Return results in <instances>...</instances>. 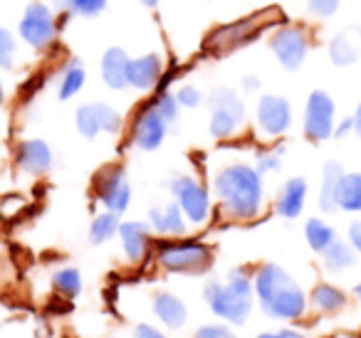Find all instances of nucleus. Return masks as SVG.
<instances>
[{
	"label": "nucleus",
	"instance_id": "f704fd0d",
	"mask_svg": "<svg viewBox=\"0 0 361 338\" xmlns=\"http://www.w3.org/2000/svg\"><path fill=\"white\" fill-rule=\"evenodd\" d=\"M255 168L262 175L267 173H277L282 168V149H272V151H260L255 158Z\"/></svg>",
	"mask_w": 361,
	"mask_h": 338
},
{
	"label": "nucleus",
	"instance_id": "9d476101",
	"mask_svg": "<svg viewBox=\"0 0 361 338\" xmlns=\"http://www.w3.org/2000/svg\"><path fill=\"white\" fill-rule=\"evenodd\" d=\"M336 126V104L329 96V92L314 89L307 96L305 116H302V131L310 141L322 144V141L334 136Z\"/></svg>",
	"mask_w": 361,
	"mask_h": 338
},
{
	"label": "nucleus",
	"instance_id": "ea45409f",
	"mask_svg": "<svg viewBox=\"0 0 361 338\" xmlns=\"http://www.w3.org/2000/svg\"><path fill=\"white\" fill-rule=\"evenodd\" d=\"M257 338H307V336L295 331V328H280V331H262Z\"/></svg>",
	"mask_w": 361,
	"mask_h": 338
},
{
	"label": "nucleus",
	"instance_id": "ddd939ff",
	"mask_svg": "<svg viewBox=\"0 0 361 338\" xmlns=\"http://www.w3.org/2000/svg\"><path fill=\"white\" fill-rule=\"evenodd\" d=\"M295 111L287 96L282 94H262L255 104V124L262 136L267 139H280L292 129Z\"/></svg>",
	"mask_w": 361,
	"mask_h": 338
},
{
	"label": "nucleus",
	"instance_id": "f03ea898",
	"mask_svg": "<svg viewBox=\"0 0 361 338\" xmlns=\"http://www.w3.org/2000/svg\"><path fill=\"white\" fill-rule=\"evenodd\" d=\"M255 299L260 308L277 321H297L307 313L310 296L285 267L265 262L255 269Z\"/></svg>",
	"mask_w": 361,
	"mask_h": 338
},
{
	"label": "nucleus",
	"instance_id": "de8ad7c7",
	"mask_svg": "<svg viewBox=\"0 0 361 338\" xmlns=\"http://www.w3.org/2000/svg\"><path fill=\"white\" fill-rule=\"evenodd\" d=\"M359 45H361V32H359Z\"/></svg>",
	"mask_w": 361,
	"mask_h": 338
},
{
	"label": "nucleus",
	"instance_id": "cd10ccee",
	"mask_svg": "<svg viewBox=\"0 0 361 338\" xmlns=\"http://www.w3.org/2000/svg\"><path fill=\"white\" fill-rule=\"evenodd\" d=\"M356 249L351 247L349 242H341V239H336L334 244H331L329 249H326L324 254H322V259H324V269L326 272H346V269H351L356 264Z\"/></svg>",
	"mask_w": 361,
	"mask_h": 338
},
{
	"label": "nucleus",
	"instance_id": "473e14b6",
	"mask_svg": "<svg viewBox=\"0 0 361 338\" xmlns=\"http://www.w3.org/2000/svg\"><path fill=\"white\" fill-rule=\"evenodd\" d=\"M151 101H154V106L159 109V114L164 116L171 126H176V121H178V116H180V106H178V101H176L173 92H159Z\"/></svg>",
	"mask_w": 361,
	"mask_h": 338
},
{
	"label": "nucleus",
	"instance_id": "20e7f679",
	"mask_svg": "<svg viewBox=\"0 0 361 338\" xmlns=\"http://www.w3.org/2000/svg\"><path fill=\"white\" fill-rule=\"evenodd\" d=\"M208 109H211V114H208V134L216 141L233 139L245 124V101L235 89H228V87L216 89L208 96Z\"/></svg>",
	"mask_w": 361,
	"mask_h": 338
},
{
	"label": "nucleus",
	"instance_id": "4c0bfd02",
	"mask_svg": "<svg viewBox=\"0 0 361 338\" xmlns=\"http://www.w3.org/2000/svg\"><path fill=\"white\" fill-rule=\"evenodd\" d=\"M131 338H166V333L154 323H136L134 331H131Z\"/></svg>",
	"mask_w": 361,
	"mask_h": 338
},
{
	"label": "nucleus",
	"instance_id": "aec40b11",
	"mask_svg": "<svg viewBox=\"0 0 361 338\" xmlns=\"http://www.w3.org/2000/svg\"><path fill=\"white\" fill-rule=\"evenodd\" d=\"M307 195H310V185L305 178L285 180L275 198V213L285 220H297L307 205Z\"/></svg>",
	"mask_w": 361,
	"mask_h": 338
},
{
	"label": "nucleus",
	"instance_id": "4468645a",
	"mask_svg": "<svg viewBox=\"0 0 361 338\" xmlns=\"http://www.w3.org/2000/svg\"><path fill=\"white\" fill-rule=\"evenodd\" d=\"M121 124H124L121 114L104 101H87L75 111V126L87 141H94L102 134H119Z\"/></svg>",
	"mask_w": 361,
	"mask_h": 338
},
{
	"label": "nucleus",
	"instance_id": "49530a36",
	"mask_svg": "<svg viewBox=\"0 0 361 338\" xmlns=\"http://www.w3.org/2000/svg\"><path fill=\"white\" fill-rule=\"evenodd\" d=\"M354 294H356V299H361V284H356L354 287Z\"/></svg>",
	"mask_w": 361,
	"mask_h": 338
},
{
	"label": "nucleus",
	"instance_id": "2eb2a0df",
	"mask_svg": "<svg viewBox=\"0 0 361 338\" xmlns=\"http://www.w3.org/2000/svg\"><path fill=\"white\" fill-rule=\"evenodd\" d=\"M116 237L121 242V252H124L126 262L139 264L144 262L151 244H154V230L149 227V223H141V220H121Z\"/></svg>",
	"mask_w": 361,
	"mask_h": 338
},
{
	"label": "nucleus",
	"instance_id": "f8f14e48",
	"mask_svg": "<svg viewBox=\"0 0 361 338\" xmlns=\"http://www.w3.org/2000/svg\"><path fill=\"white\" fill-rule=\"evenodd\" d=\"M169 131H171V124L159 114L154 101H146V104L136 111L134 121H131L129 139L134 149L144 151V154H151V151H159L161 146H164Z\"/></svg>",
	"mask_w": 361,
	"mask_h": 338
},
{
	"label": "nucleus",
	"instance_id": "c756f323",
	"mask_svg": "<svg viewBox=\"0 0 361 338\" xmlns=\"http://www.w3.org/2000/svg\"><path fill=\"white\" fill-rule=\"evenodd\" d=\"M326 52H329V62L334 67H339V70H344V67H351L359 62V47L351 42L349 35H334L329 40V47H326Z\"/></svg>",
	"mask_w": 361,
	"mask_h": 338
},
{
	"label": "nucleus",
	"instance_id": "7c9ffc66",
	"mask_svg": "<svg viewBox=\"0 0 361 338\" xmlns=\"http://www.w3.org/2000/svg\"><path fill=\"white\" fill-rule=\"evenodd\" d=\"M52 289L65 299H77L85 289V279L77 267H62L52 274Z\"/></svg>",
	"mask_w": 361,
	"mask_h": 338
},
{
	"label": "nucleus",
	"instance_id": "0eeeda50",
	"mask_svg": "<svg viewBox=\"0 0 361 338\" xmlns=\"http://www.w3.org/2000/svg\"><path fill=\"white\" fill-rule=\"evenodd\" d=\"M57 32H60V27H57V13L52 11V6L42 3V0H32L20 18L18 37L32 50L45 52L57 42Z\"/></svg>",
	"mask_w": 361,
	"mask_h": 338
},
{
	"label": "nucleus",
	"instance_id": "39448f33",
	"mask_svg": "<svg viewBox=\"0 0 361 338\" xmlns=\"http://www.w3.org/2000/svg\"><path fill=\"white\" fill-rule=\"evenodd\" d=\"M272 18H267V13H257V15H247L240 18L235 23H228L221 25L206 37V50L216 52V55H228L233 50H240V47L250 45L252 40H257V35L270 27Z\"/></svg>",
	"mask_w": 361,
	"mask_h": 338
},
{
	"label": "nucleus",
	"instance_id": "b1692460",
	"mask_svg": "<svg viewBox=\"0 0 361 338\" xmlns=\"http://www.w3.org/2000/svg\"><path fill=\"white\" fill-rule=\"evenodd\" d=\"M310 306L319 313H336L346 306V294L334 284H317L310 294Z\"/></svg>",
	"mask_w": 361,
	"mask_h": 338
},
{
	"label": "nucleus",
	"instance_id": "c03bdc74",
	"mask_svg": "<svg viewBox=\"0 0 361 338\" xmlns=\"http://www.w3.org/2000/svg\"><path fill=\"white\" fill-rule=\"evenodd\" d=\"M141 6H146V8H156L159 6V0H139Z\"/></svg>",
	"mask_w": 361,
	"mask_h": 338
},
{
	"label": "nucleus",
	"instance_id": "dca6fc26",
	"mask_svg": "<svg viewBox=\"0 0 361 338\" xmlns=\"http://www.w3.org/2000/svg\"><path fill=\"white\" fill-rule=\"evenodd\" d=\"M16 163L27 175H45L55 163V154L47 141L25 139L16 146Z\"/></svg>",
	"mask_w": 361,
	"mask_h": 338
},
{
	"label": "nucleus",
	"instance_id": "5701e85b",
	"mask_svg": "<svg viewBox=\"0 0 361 338\" xmlns=\"http://www.w3.org/2000/svg\"><path fill=\"white\" fill-rule=\"evenodd\" d=\"M346 170L341 168L336 161H329L322 168V185H319V210L322 213H336V188H339V180Z\"/></svg>",
	"mask_w": 361,
	"mask_h": 338
},
{
	"label": "nucleus",
	"instance_id": "a211bd4d",
	"mask_svg": "<svg viewBox=\"0 0 361 338\" xmlns=\"http://www.w3.org/2000/svg\"><path fill=\"white\" fill-rule=\"evenodd\" d=\"M146 223H149V227L154 230L156 234H161L164 239L183 237V234L188 232V220L176 200L164 203V205H154V208L149 210V220H146Z\"/></svg>",
	"mask_w": 361,
	"mask_h": 338
},
{
	"label": "nucleus",
	"instance_id": "2f4dec72",
	"mask_svg": "<svg viewBox=\"0 0 361 338\" xmlns=\"http://www.w3.org/2000/svg\"><path fill=\"white\" fill-rule=\"evenodd\" d=\"M18 60V37L6 25H0V70H13Z\"/></svg>",
	"mask_w": 361,
	"mask_h": 338
},
{
	"label": "nucleus",
	"instance_id": "423d86ee",
	"mask_svg": "<svg viewBox=\"0 0 361 338\" xmlns=\"http://www.w3.org/2000/svg\"><path fill=\"white\" fill-rule=\"evenodd\" d=\"M252 294H243L228 282H208L203 287V301L216 318L233 326H243L252 313Z\"/></svg>",
	"mask_w": 361,
	"mask_h": 338
},
{
	"label": "nucleus",
	"instance_id": "e433bc0d",
	"mask_svg": "<svg viewBox=\"0 0 361 338\" xmlns=\"http://www.w3.org/2000/svg\"><path fill=\"white\" fill-rule=\"evenodd\" d=\"M193 338H238V336L228 323L216 321V323H203V326H198Z\"/></svg>",
	"mask_w": 361,
	"mask_h": 338
},
{
	"label": "nucleus",
	"instance_id": "1a4fd4ad",
	"mask_svg": "<svg viewBox=\"0 0 361 338\" xmlns=\"http://www.w3.org/2000/svg\"><path fill=\"white\" fill-rule=\"evenodd\" d=\"M270 50L282 70L297 72L310 55V32L302 25H280L270 32Z\"/></svg>",
	"mask_w": 361,
	"mask_h": 338
},
{
	"label": "nucleus",
	"instance_id": "a878e982",
	"mask_svg": "<svg viewBox=\"0 0 361 338\" xmlns=\"http://www.w3.org/2000/svg\"><path fill=\"white\" fill-rule=\"evenodd\" d=\"M305 239L310 249H314L317 254H324L336 242V230L322 218H310L305 223Z\"/></svg>",
	"mask_w": 361,
	"mask_h": 338
},
{
	"label": "nucleus",
	"instance_id": "412c9836",
	"mask_svg": "<svg viewBox=\"0 0 361 338\" xmlns=\"http://www.w3.org/2000/svg\"><path fill=\"white\" fill-rule=\"evenodd\" d=\"M129 65L131 57L126 55V50L121 47H109V50L102 55V82L109 87L111 92H121L129 87Z\"/></svg>",
	"mask_w": 361,
	"mask_h": 338
},
{
	"label": "nucleus",
	"instance_id": "f257e3e1",
	"mask_svg": "<svg viewBox=\"0 0 361 338\" xmlns=\"http://www.w3.org/2000/svg\"><path fill=\"white\" fill-rule=\"evenodd\" d=\"M218 208L231 220H252L265 208V183L262 173L250 163H226L216 170L211 183Z\"/></svg>",
	"mask_w": 361,
	"mask_h": 338
},
{
	"label": "nucleus",
	"instance_id": "c85d7f7f",
	"mask_svg": "<svg viewBox=\"0 0 361 338\" xmlns=\"http://www.w3.org/2000/svg\"><path fill=\"white\" fill-rule=\"evenodd\" d=\"M119 225H121V215H114L109 210H102L92 218L90 223V242L92 244H104L111 237L119 234Z\"/></svg>",
	"mask_w": 361,
	"mask_h": 338
},
{
	"label": "nucleus",
	"instance_id": "9b49d317",
	"mask_svg": "<svg viewBox=\"0 0 361 338\" xmlns=\"http://www.w3.org/2000/svg\"><path fill=\"white\" fill-rule=\"evenodd\" d=\"M94 198L102 208L114 215H124L131 205V183L121 165H106L94 178Z\"/></svg>",
	"mask_w": 361,
	"mask_h": 338
},
{
	"label": "nucleus",
	"instance_id": "f3484780",
	"mask_svg": "<svg viewBox=\"0 0 361 338\" xmlns=\"http://www.w3.org/2000/svg\"><path fill=\"white\" fill-rule=\"evenodd\" d=\"M164 57L159 52H146V55L131 57L129 65V87L136 92H151L164 80Z\"/></svg>",
	"mask_w": 361,
	"mask_h": 338
},
{
	"label": "nucleus",
	"instance_id": "4be33fe9",
	"mask_svg": "<svg viewBox=\"0 0 361 338\" xmlns=\"http://www.w3.org/2000/svg\"><path fill=\"white\" fill-rule=\"evenodd\" d=\"M87 84V70L80 60H70L60 72V80H57V99L70 101L85 89Z\"/></svg>",
	"mask_w": 361,
	"mask_h": 338
},
{
	"label": "nucleus",
	"instance_id": "72a5a7b5",
	"mask_svg": "<svg viewBox=\"0 0 361 338\" xmlns=\"http://www.w3.org/2000/svg\"><path fill=\"white\" fill-rule=\"evenodd\" d=\"M173 94H176V101H178L180 109H198V106H201L203 101H206L203 92L198 89V87H193V84L178 87V89H176Z\"/></svg>",
	"mask_w": 361,
	"mask_h": 338
},
{
	"label": "nucleus",
	"instance_id": "37998d69",
	"mask_svg": "<svg viewBox=\"0 0 361 338\" xmlns=\"http://www.w3.org/2000/svg\"><path fill=\"white\" fill-rule=\"evenodd\" d=\"M351 119H354V136H359L361 139V101L356 104L354 114H351Z\"/></svg>",
	"mask_w": 361,
	"mask_h": 338
},
{
	"label": "nucleus",
	"instance_id": "7ed1b4c3",
	"mask_svg": "<svg viewBox=\"0 0 361 338\" xmlns=\"http://www.w3.org/2000/svg\"><path fill=\"white\" fill-rule=\"evenodd\" d=\"M156 262L171 274H206L213 267V249L191 237L161 239L156 244Z\"/></svg>",
	"mask_w": 361,
	"mask_h": 338
},
{
	"label": "nucleus",
	"instance_id": "58836bf2",
	"mask_svg": "<svg viewBox=\"0 0 361 338\" xmlns=\"http://www.w3.org/2000/svg\"><path fill=\"white\" fill-rule=\"evenodd\" d=\"M349 244L361 257V220H354V223L349 225Z\"/></svg>",
	"mask_w": 361,
	"mask_h": 338
},
{
	"label": "nucleus",
	"instance_id": "bb28decb",
	"mask_svg": "<svg viewBox=\"0 0 361 338\" xmlns=\"http://www.w3.org/2000/svg\"><path fill=\"white\" fill-rule=\"evenodd\" d=\"M109 0H50L52 11L57 15H80V18H97L106 11Z\"/></svg>",
	"mask_w": 361,
	"mask_h": 338
},
{
	"label": "nucleus",
	"instance_id": "6e6552de",
	"mask_svg": "<svg viewBox=\"0 0 361 338\" xmlns=\"http://www.w3.org/2000/svg\"><path fill=\"white\" fill-rule=\"evenodd\" d=\"M171 198L183 210L188 225H206L213 213V195L206 185L193 175L180 173L169 180Z\"/></svg>",
	"mask_w": 361,
	"mask_h": 338
},
{
	"label": "nucleus",
	"instance_id": "79ce46f5",
	"mask_svg": "<svg viewBox=\"0 0 361 338\" xmlns=\"http://www.w3.org/2000/svg\"><path fill=\"white\" fill-rule=\"evenodd\" d=\"M243 89H245V92H257V89H260V80H257L255 75L243 77Z\"/></svg>",
	"mask_w": 361,
	"mask_h": 338
},
{
	"label": "nucleus",
	"instance_id": "393cba45",
	"mask_svg": "<svg viewBox=\"0 0 361 338\" xmlns=\"http://www.w3.org/2000/svg\"><path fill=\"white\" fill-rule=\"evenodd\" d=\"M336 210L359 215L361 213V173H344L336 188Z\"/></svg>",
	"mask_w": 361,
	"mask_h": 338
},
{
	"label": "nucleus",
	"instance_id": "a18cd8bd",
	"mask_svg": "<svg viewBox=\"0 0 361 338\" xmlns=\"http://www.w3.org/2000/svg\"><path fill=\"white\" fill-rule=\"evenodd\" d=\"M6 101V89H3V82H0V104Z\"/></svg>",
	"mask_w": 361,
	"mask_h": 338
},
{
	"label": "nucleus",
	"instance_id": "a19ab883",
	"mask_svg": "<svg viewBox=\"0 0 361 338\" xmlns=\"http://www.w3.org/2000/svg\"><path fill=\"white\" fill-rule=\"evenodd\" d=\"M354 134V119L351 116H346L344 121H336L334 126V139H344V136Z\"/></svg>",
	"mask_w": 361,
	"mask_h": 338
},
{
	"label": "nucleus",
	"instance_id": "c9c22d12",
	"mask_svg": "<svg viewBox=\"0 0 361 338\" xmlns=\"http://www.w3.org/2000/svg\"><path fill=\"white\" fill-rule=\"evenodd\" d=\"M341 8V0H307V11L317 20H326V18H334Z\"/></svg>",
	"mask_w": 361,
	"mask_h": 338
},
{
	"label": "nucleus",
	"instance_id": "6ab92c4d",
	"mask_svg": "<svg viewBox=\"0 0 361 338\" xmlns=\"http://www.w3.org/2000/svg\"><path fill=\"white\" fill-rule=\"evenodd\" d=\"M151 311H154L156 321L164 323L171 331H178V328H183L188 323L186 301H183L178 294L166 292V289H161V292H156L154 296H151Z\"/></svg>",
	"mask_w": 361,
	"mask_h": 338
}]
</instances>
